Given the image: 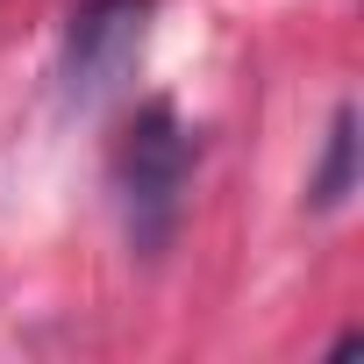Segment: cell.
<instances>
[{
    "mask_svg": "<svg viewBox=\"0 0 364 364\" xmlns=\"http://www.w3.org/2000/svg\"><path fill=\"white\" fill-rule=\"evenodd\" d=\"M193 164H200V129L178 114L164 93L136 100L107 143V193L122 215V236L136 257H164L178 222H186L193 193Z\"/></svg>",
    "mask_w": 364,
    "mask_h": 364,
    "instance_id": "cell-1",
    "label": "cell"
},
{
    "mask_svg": "<svg viewBox=\"0 0 364 364\" xmlns=\"http://www.w3.org/2000/svg\"><path fill=\"white\" fill-rule=\"evenodd\" d=\"M357 193V107L336 100L328 136H321V164L307 171V215H343Z\"/></svg>",
    "mask_w": 364,
    "mask_h": 364,
    "instance_id": "cell-3",
    "label": "cell"
},
{
    "mask_svg": "<svg viewBox=\"0 0 364 364\" xmlns=\"http://www.w3.org/2000/svg\"><path fill=\"white\" fill-rule=\"evenodd\" d=\"M157 0H79L58 29V100L72 114H93L129 93L143 50H150Z\"/></svg>",
    "mask_w": 364,
    "mask_h": 364,
    "instance_id": "cell-2",
    "label": "cell"
}]
</instances>
